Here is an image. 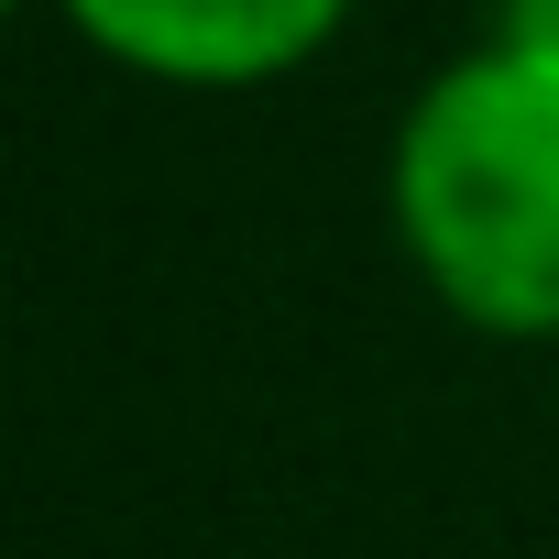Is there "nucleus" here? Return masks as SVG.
I'll list each match as a JSON object with an SVG mask.
<instances>
[{
	"mask_svg": "<svg viewBox=\"0 0 559 559\" xmlns=\"http://www.w3.org/2000/svg\"><path fill=\"white\" fill-rule=\"evenodd\" d=\"M56 23L143 88L241 99L341 45L352 0H56Z\"/></svg>",
	"mask_w": 559,
	"mask_h": 559,
	"instance_id": "2",
	"label": "nucleus"
},
{
	"mask_svg": "<svg viewBox=\"0 0 559 559\" xmlns=\"http://www.w3.org/2000/svg\"><path fill=\"white\" fill-rule=\"evenodd\" d=\"M493 45H515V56H537V67H559V0H493V23H483Z\"/></svg>",
	"mask_w": 559,
	"mask_h": 559,
	"instance_id": "3",
	"label": "nucleus"
},
{
	"mask_svg": "<svg viewBox=\"0 0 559 559\" xmlns=\"http://www.w3.org/2000/svg\"><path fill=\"white\" fill-rule=\"evenodd\" d=\"M384 219L406 274L483 341H559V67L461 45L384 143Z\"/></svg>",
	"mask_w": 559,
	"mask_h": 559,
	"instance_id": "1",
	"label": "nucleus"
},
{
	"mask_svg": "<svg viewBox=\"0 0 559 559\" xmlns=\"http://www.w3.org/2000/svg\"><path fill=\"white\" fill-rule=\"evenodd\" d=\"M23 12H34V0H0V23H23Z\"/></svg>",
	"mask_w": 559,
	"mask_h": 559,
	"instance_id": "4",
	"label": "nucleus"
}]
</instances>
